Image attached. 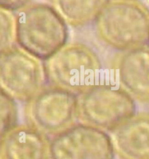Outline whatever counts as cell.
<instances>
[{
  "instance_id": "6",
  "label": "cell",
  "mask_w": 149,
  "mask_h": 159,
  "mask_svg": "<svg viewBox=\"0 0 149 159\" xmlns=\"http://www.w3.org/2000/svg\"><path fill=\"white\" fill-rule=\"evenodd\" d=\"M1 89L27 102L47 85L43 63L19 47L1 50Z\"/></svg>"
},
{
  "instance_id": "1",
  "label": "cell",
  "mask_w": 149,
  "mask_h": 159,
  "mask_svg": "<svg viewBox=\"0 0 149 159\" xmlns=\"http://www.w3.org/2000/svg\"><path fill=\"white\" fill-rule=\"evenodd\" d=\"M93 25L97 39L114 50L149 45V8L139 0H108Z\"/></svg>"
},
{
  "instance_id": "11",
  "label": "cell",
  "mask_w": 149,
  "mask_h": 159,
  "mask_svg": "<svg viewBox=\"0 0 149 159\" xmlns=\"http://www.w3.org/2000/svg\"><path fill=\"white\" fill-rule=\"evenodd\" d=\"M108 0H50L67 24L82 27L93 22Z\"/></svg>"
},
{
  "instance_id": "8",
  "label": "cell",
  "mask_w": 149,
  "mask_h": 159,
  "mask_svg": "<svg viewBox=\"0 0 149 159\" xmlns=\"http://www.w3.org/2000/svg\"><path fill=\"white\" fill-rule=\"evenodd\" d=\"M111 67L120 87L134 99L149 102V45L120 52Z\"/></svg>"
},
{
  "instance_id": "3",
  "label": "cell",
  "mask_w": 149,
  "mask_h": 159,
  "mask_svg": "<svg viewBox=\"0 0 149 159\" xmlns=\"http://www.w3.org/2000/svg\"><path fill=\"white\" fill-rule=\"evenodd\" d=\"M47 84L78 94L96 83L102 70L98 54L87 44L67 43L43 61Z\"/></svg>"
},
{
  "instance_id": "14",
  "label": "cell",
  "mask_w": 149,
  "mask_h": 159,
  "mask_svg": "<svg viewBox=\"0 0 149 159\" xmlns=\"http://www.w3.org/2000/svg\"><path fill=\"white\" fill-rule=\"evenodd\" d=\"M32 0H0L1 9L8 11H17L31 3Z\"/></svg>"
},
{
  "instance_id": "7",
  "label": "cell",
  "mask_w": 149,
  "mask_h": 159,
  "mask_svg": "<svg viewBox=\"0 0 149 159\" xmlns=\"http://www.w3.org/2000/svg\"><path fill=\"white\" fill-rule=\"evenodd\" d=\"M49 153L50 159H114L115 149L104 130L81 123L55 135Z\"/></svg>"
},
{
  "instance_id": "10",
  "label": "cell",
  "mask_w": 149,
  "mask_h": 159,
  "mask_svg": "<svg viewBox=\"0 0 149 159\" xmlns=\"http://www.w3.org/2000/svg\"><path fill=\"white\" fill-rule=\"evenodd\" d=\"M112 141L121 159H149V114L134 115L114 131Z\"/></svg>"
},
{
  "instance_id": "5",
  "label": "cell",
  "mask_w": 149,
  "mask_h": 159,
  "mask_svg": "<svg viewBox=\"0 0 149 159\" xmlns=\"http://www.w3.org/2000/svg\"><path fill=\"white\" fill-rule=\"evenodd\" d=\"M77 103V94L47 84L26 102L25 116L29 125L45 135H55L74 124Z\"/></svg>"
},
{
  "instance_id": "12",
  "label": "cell",
  "mask_w": 149,
  "mask_h": 159,
  "mask_svg": "<svg viewBox=\"0 0 149 159\" xmlns=\"http://www.w3.org/2000/svg\"><path fill=\"white\" fill-rule=\"evenodd\" d=\"M17 107L15 99L1 89V136L16 127Z\"/></svg>"
},
{
  "instance_id": "9",
  "label": "cell",
  "mask_w": 149,
  "mask_h": 159,
  "mask_svg": "<svg viewBox=\"0 0 149 159\" xmlns=\"http://www.w3.org/2000/svg\"><path fill=\"white\" fill-rule=\"evenodd\" d=\"M46 135L27 125H16L1 136V159H49Z\"/></svg>"
},
{
  "instance_id": "4",
  "label": "cell",
  "mask_w": 149,
  "mask_h": 159,
  "mask_svg": "<svg viewBox=\"0 0 149 159\" xmlns=\"http://www.w3.org/2000/svg\"><path fill=\"white\" fill-rule=\"evenodd\" d=\"M135 109L134 99L121 87L98 83L78 94V119L103 130L115 131Z\"/></svg>"
},
{
  "instance_id": "13",
  "label": "cell",
  "mask_w": 149,
  "mask_h": 159,
  "mask_svg": "<svg viewBox=\"0 0 149 159\" xmlns=\"http://www.w3.org/2000/svg\"><path fill=\"white\" fill-rule=\"evenodd\" d=\"M15 42V16L12 12L1 9V50L14 45Z\"/></svg>"
},
{
  "instance_id": "2",
  "label": "cell",
  "mask_w": 149,
  "mask_h": 159,
  "mask_svg": "<svg viewBox=\"0 0 149 159\" xmlns=\"http://www.w3.org/2000/svg\"><path fill=\"white\" fill-rule=\"evenodd\" d=\"M14 16L16 42L35 58L44 61L67 43V22L52 5L31 2Z\"/></svg>"
}]
</instances>
